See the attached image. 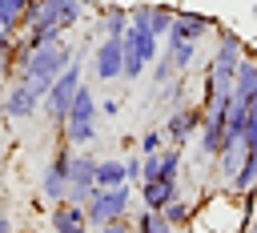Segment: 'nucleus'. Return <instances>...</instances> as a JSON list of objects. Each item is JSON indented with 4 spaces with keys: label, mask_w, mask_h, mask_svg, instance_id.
I'll return each instance as SVG.
<instances>
[{
    "label": "nucleus",
    "mask_w": 257,
    "mask_h": 233,
    "mask_svg": "<svg viewBox=\"0 0 257 233\" xmlns=\"http://www.w3.org/2000/svg\"><path fill=\"white\" fill-rule=\"evenodd\" d=\"M0 233H12V217H8L4 209H0Z\"/></svg>",
    "instance_id": "29"
},
{
    "label": "nucleus",
    "mask_w": 257,
    "mask_h": 233,
    "mask_svg": "<svg viewBox=\"0 0 257 233\" xmlns=\"http://www.w3.org/2000/svg\"><path fill=\"white\" fill-rule=\"evenodd\" d=\"M124 181V157H96V189H112Z\"/></svg>",
    "instance_id": "19"
},
{
    "label": "nucleus",
    "mask_w": 257,
    "mask_h": 233,
    "mask_svg": "<svg viewBox=\"0 0 257 233\" xmlns=\"http://www.w3.org/2000/svg\"><path fill=\"white\" fill-rule=\"evenodd\" d=\"M68 233H88V225H84V229H68Z\"/></svg>",
    "instance_id": "31"
},
{
    "label": "nucleus",
    "mask_w": 257,
    "mask_h": 233,
    "mask_svg": "<svg viewBox=\"0 0 257 233\" xmlns=\"http://www.w3.org/2000/svg\"><path fill=\"white\" fill-rule=\"evenodd\" d=\"M88 233H137V229H133V213H128V217H120V221L96 225V229H88Z\"/></svg>",
    "instance_id": "26"
},
{
    "label": "nucleus",
    "mask_w": 257,
    "mask_h": 233,
    "mask_svg": "<svg viewBox=\"0 0 257 233\" xmlns=\"http://www.w3.org/2000/svg\"><path fill=\"white\" fill-rule=\"evenodd\" d=\"M257 96V60L245 52L241 56V64H237V76H233V100H253Z\"/></svg>",
    "instance_id": "15"
},
{
    "label": "nucleus",
    "mask_w": 257,
    "mask_h": 233,
    "mask_svg": "<svg viewBox=\"0 0 257 233\" xmlns=\"http://www.w3.org/2000/svg\"><path fill=\"white\" fill-rule=\"evenodd\" d=\"M161 213L169 217V225L185 229V225H189V217H193V205H189V201H181V197H173V201H169V205H165Z\"/></svg>",
    "instance_id": "23"
},
{
    "label": "nucleus",
    "mask_w": 257,
    "mask_h": 233,
    "mask_svg": "<svg viewBox=\"0 0 257 233\" xmlns=\"http://www.w3.org/2000/svg\"><path fill=\"white\" fill-rule=\"evenodd\" d=\"M80 64H84V48H76L72 64H68V68L48 84V92H44V100H40V108H44V117H48V125H52V129H60V125H64V117H68V104H72L76 84H80Z\"/></svg>",
    "instance_id": "3"
},
{
    "label": "nucleus",
    "mask_w": 257,
    "mask_h": 233,
    "mask_svg": "<svg viewBox=\"0 0 257 233\" xmlns=\"http://www.w3.org/2000/svg\"><path fill=\"white\" fill-rule=\"evenodd\" d=\"M96 108H100V117H108V121H112V117L120 112V100H116V96H104V100H96Z\"/></svg>",
    "instance_id": "28"
},
{
    "label": "nucleus",
    "mask_w": 257,
    "mask_h": 233,
    "mask_svg": "<svg viewBox=\"0 0 257 233\" xmlns=\"http://www.w3.org/2000/svg\"><path fill=\"white\" fill-rule=\"evenodd\" d=\"M161 149H165V133H161V129H145V133H141L137 153L145 157V153H161Z\"/></svg>",
    "instance_id": "25"
},
{
    "label": "nucleus",
    "mask_w": 257,
    "mask_h": 233,
    "mask_svg": "<svg viewBox=\"0 0 257 233\" xmlns=\"http://www.w3.org/2000/svg\"><path fill=\"white\" fill-rule=\"evenodd\" d=\"M253 189H257V157H253V153H245V157H241V165H237V173L229 177V193L245 197V193H253Z\"/></svg>",
    "instance_id": "18"
},
{
    "label": "nucleus",
    "mask_w": 257,
    "mask_h": 233,
    "mask_svg": "<svg viewBox=\"0 0 257 233\" xmlns=\"http://www.w3.org/2000/svg\"><path fill=\"white\" fill-rule=\"evenodd\" d=\"M48 225H52V233H68V229H84L88 225V217H84V205H76V201H56L52 205V213H48Z\"/></svg>",
    "instance_id": "14"
},
{
    "label": "nucleus",
    "mask_w": 257,
    "mask_h": 233,
    "mask_svg": "<svg viewBox=\"0 0 257 233\" xmlns=\"http://www.w3.org/2000/svg\"><path fill=\"white\" fill-rule=\"evenodd\" d=\"M92 189H96V157L72 149V161H68V201L84 205L92 197Z\"/></svg>",
    "instance_id": "9"
},
{
    "label": "nucleus",
    "mask_w": 257,
    "mask_h": 233,
    "mask_svg": "<svg viewBox=\"0 0 257 233\" xmlns=\"http://www.w3.org/2000/svg\"><path fill=\"white\" fill-rule=\"evenodd\" d=\"M4 92H8V76L0 72V117H4Z\"/></svg>",
    "instance_id": "30"
},
{
    "label": "nucleus",
    "mask_w": 257,
    "mask_h": 233,
    "mask_svg": "<svg viewBox=\"0 0 257 233\" xmlns=\"http://www.w3.org/2000/svg\"><path fill=\"white\" fill-rule=\"evenodd\" d=\"M133 193H137V185H128V181H124V185H112V189H92V197L84 201L88 229L128 217V209H133Z\"/></svg>",
    "instance_id": "4"
},
{
    "label": "nucleus",
    "mask_w": 257,
    "mask_h": 233,
    "mask_svg": "<svg viewBox=\"0 0 257 233\" xmlns=\"http://www.w3.org/2000/svg\"><path fill=\"white\" fill-rule=\"evenodd\" d=\"M149 68H153V84H157V88H161V84H169V80L177 76V64H173V56H169V52H161Z\"/></svg>",
    "instance_id": "24"
},
{
    "label": "nucleus",
    "mask_w": 257,
    "mask_h": 233,
    "mask_svg": "<svg viewBox=\"0 0 257 233\" xmlns=\"http://www.w3.org/2000/svg\"><path fill=\"white\" fill-rule=\"evenodd\" d=\"M68 161H72V145L60 141V145L52 149V161L40 169V197L52 201V205L68 197Z\"/></svg>",
    "instance_id": "7"
},
{
    "label": "nucleus",
    "mask_w": 257,
    "mask_h": 233,
    "mask_svg": "<svg viewBox=\"0 0 257 233\" xmlns=\"http://www.w3.org/2000/svg\"><path fill=\"white\" fill-rule=\"evenodd\" d=\"M120 44H124V68H120V80H141L145 76V68L161 56V36H153L149 28H124V36H120Z\"/></svg>",
    "instance_id": "5"
},
{
    "label": "nucleus",
    "mask_w": 257,
    "mask_h": 233,
    "mask_svg": "<svg viewBox=\"0 0 257 233\" xmlns=\"http://www.w3.org/2000/svg\"><path fill=\"white\" fill-rule=\"evenodd\" d=\"M124 177H128V185H141V153L124 157Z\"/></svg>",
    "instance_id": "27"
},
{
    "label": "nucleus",
    "mask_w": 257,
    "mask_h": 233,
    "mask_svg": "<svg viewBox=\"0 0 257 233\" xmlns=\"http://www.w3.org/2000/svg\"><path fill=\"white\" fill-rule=\"evenodd\" d=\"M96 117H100L96 92L80 80V84H76V96H72V104H68V117H64V125H60V137H64L72 149H88V145L96 141Z\"/></svg>",
    "instance_id": "2"
},
{
    "label": "nucleus",
    "mask_w": 257,
    "mask_h": 233,
    "mask_svg": "<svg viewBox=\"0 0 257 233\" xmlns=\"http://www.w3.org/2000/svg\"><path fill=\"white\" fill-rule=\"evenodd\" d=\"M197 44H201V40H181V36H165V52L173 56L177 72H189V68L197 64Z\"/></svg>",
    "instance_id": "17"
},
{
    "label": "nucleus",
    "mask_w": 257,
    "mask_h": 233,
    "mask_svg": "<svg viewBox=\"0 0 257 233\" xmlns=\"http://www.w3.org/2000/svg\"><path fill=\"white\" fill-rule=\"evenodd\" d=\"M209 32H217V20L205 12H189V8H177L173 28H169V36H181V40H201Z\"/></svg>",
    "instance_id": "12"
},
{
    "label": "nucleus",
    "mask_w": 257,
    "mask_h": 233,
    "mask_svg": "<svg viewBox=\"0 0 257 233\" xmlns=\"http://www.w3.org/2000/svg\"><path fill=\"white\" fill-rule=\"evenodd\" d=\"M173 16H177V8H169V4H161V0H141V4H133L128 8V24L133 28H149L153 36H169V28H173Z\"/></svg>",
    "instance_id": "11"
},
{
    "label": "nucleus",
    "mask_w": 257,
    "mask_h": 233,
    "mask_svg": "<svg viewBox=\"0 0 257 233\" xmlns=\"http://www.w3.org/2000/svg\"><path fill=\"white\" fill-rule=\"evenodd\" d=\"M253 197H257V189H253Z\"/></svg>",
    "instance_id": "32"
},
{
    "label": "nucleus",
    "mask_w": 257,
    "mask_h": 233,
    "mask_svg": "<svg viewBox=\"0 0 257 233\" xmlns=\"http://www.w3.org/2000/svg\"><path fill=\"white\" fill-rule=\"evenodd\" d=\"M201 121H205V108H201V104H181V108H169L161 133H165L169 145H181V149H185V145L201 133Z\"/></svg>",
    "instance_id": "8"
},
{
    "label": "nucleus",
    "mask_w": 257,
    "mask_h": 233,
    "mask_svg": "<svg viewBox=\"0 0 257 233\" xmlns=\"http://www.w3.org/2000/svg\"><path fill=\"white\" fill-rule=\"evenodd\" d=\"M28 0H0V28L4 32H20V12Z\"/></svg>",
    "instance_id": "22"
},
{
    "label": "nucleus",
    "mask_w": 257,
    "mask_h": 233,
    "mask_svg": "<svg viewBox=\"0 0 257 233\" xmlns=\"http://www.w3.org/2000/svg\"><path fill=\"white\" fill-rule=\"evenodd\" d=\"M72 56H76V48L68 44V40H52V44H32L28 48V56L16 64V76H32V80H40L44 88L72 64Z\"/></svg>",
    "instance_id": "1"
},
{
    "label": "nucleus",
    "mask_w": 257,
    "mask_h": 233,
    "mask_svg": "<svg viewBox=\"0 0 257 233\" xmlns=\"http://www.w3.org/2000/svg\"><path fill=\"white\" fill-rule=\"evenodd\" d=\"M185 88H189V84H185V72H177L169 84H161V104H165V108H181V104H189V100H185Z\"/></svg>",
    "instance_id": "21"
},
{
    "label": "nucleus",
    "mask_w": 257,
    "mask_h": 233,
    "mask_svg": "<svg viewBox=\"0 0 257 233\" xmlns=\"http://www.w3.org/2000/svg\"><path fill=\"white\" fill-rule=\"evenodd\" d=\"M120 68H124V44L120 36H100L96 48H92V72L100 84H112L120 80Z\"/></svg>",
    "instance_id": "10"
},
{
    "label": "nucleus",
    "mask_w": 257,
    "mask_h": 233,
    "mask_svg": "<svg viewBox=\"0 0 257 233\" xmlns=\"http://www.w3.org/2000/svg\"><path fill=\"white\" fill-rule=\"evenodd\" d=\"M44 84L32 80V76H12L8 80V92H4V117L8 121H32L40 112V100H44Z\"/></svg>",
    "instance_id": "6"
},
{
    "label": "nucleus",
    "mask_w": 257,
    "mask_h": 233,
    "mask_svg": "<svg viewBox=\"0 0 257 233\" xmlns=\"http://www.w3.org/2000/svg\"><path fill=\"white\" fill-rule=\"evenodd\" d=\"M124 28H128V8H124V4H108V8H100L96 40H100V36H124Z\"/></svg>",
    "instance_id": "16"
},
{
    "label": "nucleus",
    "mask_w": 257,
    "mask_h": 233,
    "mask_svg": "<svg viewBox=\"0 0 257 233\" xmlns=\"http://www.w3.org/2000/svg\"><path fill=\"white\" fill-rule=\"evenodd\" d=\"M133 229L137 233H177V225H169V217L149 205H141V213H133Z\"/></svg>",
    "instance_id": "20"
},
{
    "label": "nucleus",
    "mask_w": 257,
    "mask_h": 233,
    "mask_svg": "<svg viewBox=\"0 0 257 233\" xmlns=\"http://www.w3.org/2000/svg\"><path fill=\"white\" fill-rule=\"evenodd\" d=\"M137 193H141V205H149V209H165L173 197H181V181L149 177V181H141V185H137Z\"/></svg>",
    "instance_id": "13"
}]
</instances>
